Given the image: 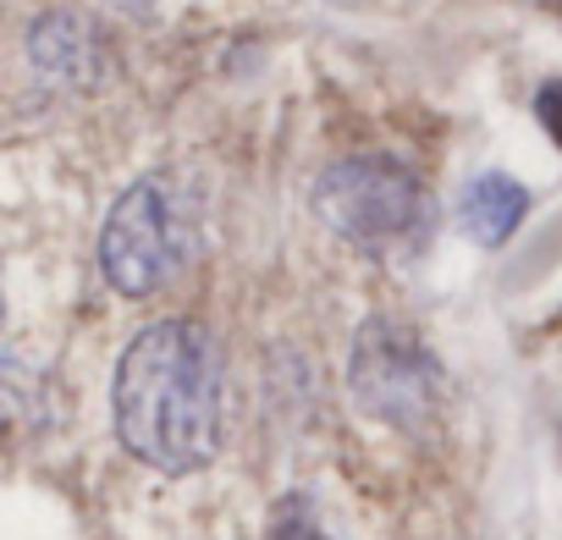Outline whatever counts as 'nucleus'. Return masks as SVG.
Segmentation results:
<instances>
[{
	"instance_id": "obj_1",
	"label": "nucleus",
	"mask_w": 562,
	"mask_h": 540,
	"mask_svg": "<svg viewBox=\"0 0 562 540\" xmlns=\"http://www.w3.org/2000/svg\"><path fill=\"white\" fill-rule=\"evenodd\" d=\"M116 436L160 474L204 469L221 447L226 364L199 320H160L138 331L116 364Z\"/></svg>"
},
{
	"instance_id": "obj_7",
	"label": "nucleus",
	"mask_w": 562,
	"mask_h": 540,
	"mask_svg": "<svg viewBox=\"0 0 562 540\" xmlns=\"http://www.w3.org/2000/svg\"><path fill=\"white\" fill-rule=\"evenodd\" d=\"M265 540H326L321 535V524H315V513H310V502L304 496H288L276 507V518H270V535Z\"/></svg>"
},
{
	"instance_id": "obj_9",
	"label": "nucleus",
	"mask_w": 562,
	"mask_h": 540,
	"mask_svg": "<svg viewBox=\"0 0 562 540\" xmlns=\"http://www.w3.org/2000/svg\"><path fill=\"white\" fill-rule=\"evenodd\" d=\"M0 315H7V299H0Z\"/></svg>"
},
{
	"instance_id": "obj_3",
	"label": "nucleus",
	"mask_w": 562,
	"mask_h": 540,
	"mask_svg": "<svg viewBox=\"0 0 562 540\" xmlns=\"http://www.w3.org/2000/svg\"><path fill=\"white\" fill-rule=\"evenodd\" d=\"M315 210L337 237L359 248H392L425 226V188L392 155H348L315 182Z\"/></svg>"
},
{
	"instance_id": "obj_2",
	"label": "nucleus",
	"mask_w": 562,
	"mask_h": 540,
	"mask_svg": "<svg viewBox=\"0 0 562 540\" xmlns=\"http://www.w3.org/2000/svg\"><path fill=\"white\" fill-rule=\"evenodd\" d=\"M193 248H199V199L177 177L133 182L100 232V265L111 288L127 299L160 293L177 270H188Z\"/></svg>"
},
{
	"instance_id": "obj_6",
	"label": "nucleus",
	"mask_w": 562,
	"mask_h": 540,
	"mask_svg": "<svg viewBox=\"0 0 562 540\" xmlns=\"http://www.w3.org/2000/svg\"><path fill=\"white\" fill-rule=\"evenodd\" d=\"M40 419V375L23 359H0V436Z\"/></svg>"
},
{
	"instance_id": "obj_8",
	"label": "nucleus",
	"mask_w": 562,
	"mask_h": 540,
	"mask_svg": "<svg viewBox=\"0 0 562 540\" xmlns=\"http://www.w3.org/2000/svg\"><path fill=\"white\" fill-rule=\"evenodd\" d=\"M535 116H540V127L562 144V78H557V83H546V89L535 94Z\"/></svg>"
},
{
	"instance_id": "obj_4",
	"label": "nucleus",
	"mask_w": 562,
	"mask_h": 540,
	"mask_svg": "<svg viewBox=\"0 0 562 540\" xmlns=\"http://www.w3.org/2000/svg\"><path fill=\"white\" fill-rule=\"evenodd\" d=\"M348 381L370 414H381L386 425H408V430L419 419H430L436 392H441L436 359L403 326H386V320H370L359 331L353 359H348Z\"/></svg>"
},
{
	"instance_id": "obj_5",
	"label": "nucleus",
	"mask_w": 562,
	"mask_h": 540,
	"mask_svg": "<svg viewBox=\"0 0 562 540\" xmlns=\"http://www.w3.org/2000/svg\"><path fill=\"white\" fill-rule=\"evenodd\" d=\"M524 210H529V193H524V182H513L507 171L474 177V182L463 188V204H458L463 232H469L474 243H507V237L518 232Z\"/></svg>"
}]
</instances>
